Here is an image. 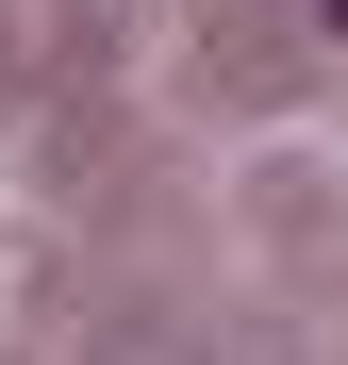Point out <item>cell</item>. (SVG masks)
I'll use <instances>...</instances> for the list:
<instances>
[{
    "instance_id": "1",
    "label": "cell",
    "mask_w": 348,
    "mask_h": 365,
    "mask_svg": "<svg viewBox=\"0 0 348 365\" xmlns=\"http://www.w3.org/2000/svg\"><path fill=\"white\" fill-rule=\"evenodd\" d=\"M332 17H348V0H332Z\"/></svg>"
}]
</instances>
